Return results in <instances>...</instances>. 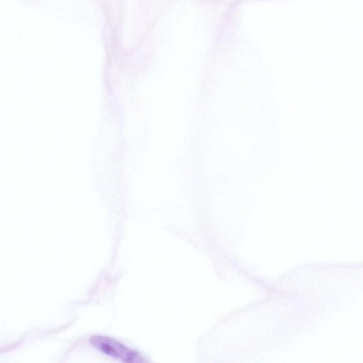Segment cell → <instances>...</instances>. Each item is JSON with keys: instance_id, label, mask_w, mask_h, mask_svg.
I'll list each match as a JSON object with an SVG mask.
<instances>
[{"instance_id": "6da1fadb", "label": "cell", "mask_w": 363, "mask_h": 363, "mask_svg": "<svg viewBox=\"0 0 363 363\" xmlns=\"http://www.w3.org/2000/svg\"><path fill=\"white\" fill-rule=\"evenodd\" d=\"M89 342L101 352L121 362L126 363L145 362L143 357L136 350L112 337L104 335H93L90 337Z\"/></svg>"}]
</instances>
